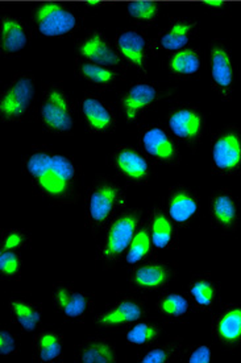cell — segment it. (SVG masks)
<instances>
[{
    "label": "cell",
    "mask_w": 241,
    "mask_h": 363,
    "mask_svg": "<svg viewBox=\"0 0 241 363\" xmlns=\"http://www.w3.org/2000/svg\"><path fill=\"white\" fill-rule=\"evenodd\" d=\"M192 28L193 27L189 23H184V21L175 23L170 30L161 38L163 48L166 50H172V52L184 49L189 43V35H190Z\"/></svg>",
    "instance_id": "36"
},
{
    "label": "cell",
    "mask_w": 241,
    "mask_h": 363,
    "mask_svg": "<svg viewBox=\"0 0 241 363\" xmlns=\"http://www.w3.org/2000/svg\"><path fill=\"white\" fill-rule=\"evenodd\" d=\"M32 245V233L23 228H8L0 231V250L23 252Z\"/></svg>",
    "instance_id": "34"
},
{
    "label": "cell",
    "mask_w": 241,
    "mask_h": 363,
    "mask_svg": "<svg viewBox=\"0 0 241 363\" xmlns=\"http://www.w3.org/2000/svg\"><path fill=\"white\" fill-rule=\"evenodd\" d=\"M79 53L86 58L87 61L98 65L114 67L120 64L119 55L107 44L106 40H103L99 35L87 38L81 45Z\"/></svg>",
    "instance_id": "29"
},
{
    "label": "cell",
    "mask_w": 241,
    "mask_h": 363,
    "mask_svg": "<svg viewBox=\"0 0 241 363\" xmlns=\"http://www.w3.org/2000/svg\"><path fill=\"white\" fill-rule=\"evenodd\" d=\"M145 220L151 230L155 255L180 249V229L161 205H153L146 211Z\"/></svg>",
    "instance_id": "15"
},
{
    "label": "cell",
    "mask_w": 241,
    "mask_h": 363,
    "mask_svg": "<svg viewBox=\"0 0 241 363\" xmlns=\"http://www.w3.org/2000/svg\"><path fill=\"white\" fill-rule=\"evenodd\" d=\"M87 4H88V6H91V7H97V6H99L100 3H99V0H94V1H88Z\"/></svg>",
    "instance_id": "41"
},
{
    "label": "cell",
    "mask_w": 241,
    "mask_h": 363,
    "mask_svg": "<svg viewBox=\"0 0 241 363\" xmlns=\"http://www.w3.org/2000/svg\"><path fill=\"white\" fill-rule=\"evenodd\" d=\"M239 177H240V188H241V172L239 173Z\"/></svg>",
    "instance_id": "42"
},
{
    "label": "cell",
    "mask_w": 241,
    "mask_h": 363,
    "mask_svg": "<svg viewBox=\"0 0 241 363\" xmlns=\"http://www.w3.org/2000/svg\"><path fill=\"white\" fill-rule=\"evenodd\" d=\"M20 346L19 335L8 326H3L0 329V354L3 357H12L19 353Z\"/></svg>",
    "instance_id": "38"
},
{
    "label": "cell",
    "mask_w": 241,
    "mask_h": 363,
    "mask_svg": "<svg viewBox=\"0 0 241 363\" xmlns=\"http://www.w3.org/2000/svg\"><path fill=\"white\" fill-rule=\"evenodd\" d=\"M186 295L194 311L202 313H213L221 306L222 284L211 274H198L187 283Z\"/></svg>",
    "instance_id": "16"
},
{
    "label": "cell",
    "mask_w": 241,
    "mask_h": 363,
    "mask_svg": "<svg viewBox=\"0 0 241 363\" xmlns=\"http://www.w3.org/2000/svg\"><path fill=\"white\" fill-rule=\"evenodd\" d=\"M79 73L83 78H86L87 81L98 86H108L115 82V72L111 67L98 65L90 61L81 65Z\"/></svg>",
    "instance_id": "35"
},
{
    "label": "cell",
    "mask_w": 241,
    "mask_h": 363,
    "mask_svg": "<svg viewBox=\"0 0 241 363\" xmlns=\"http://www.w3.org/2000/svg\"><path fill=\"white\" fill-rule=\"evenodd\" d=\"M81 111L87 127L93 133H107L115 127V116L105 101L95 96H85Z\"/></svg>",
    "instance_id": "24"
},
{
    "label": "cell",
    "mask_w": 241,
    "mask_h": 363,
    "mask_svg": "<svg viewBox=\"0 0 241 363\" xmlns=\"http://www.w3.org/2000/svg\"><path fill=\"white\" fill-rule=\"evenodd\" d=\"M65 335L53 326L39 328L33 333L32 355L35 362L57 363L64 361Z\"/></svg>",
    "instance_id": "20"
},
{
    "label": "cell",
    "mask_w": 241,
    "mask_h": 363,
    "mask_svg": "<svg viewBox=\"0 0 241 363\" xmlns=\"http://www.w3.org/2000/svg\"><path fill=\"white\" fill-rule=\"evenodd\" d=\"M158 98L160 91L152 84L137 82L129 87L120 101L122 111L127 122H136L140 115L157 104Z\"/></svg>",
    "instance_id": "22"
},
{
    "label": "cell",
    "mask_w": 241,
    "mask_h": 363,
    "mask_svg": "<svg viewBox=\"0 0 241 363\" xmlns=\"http://www.w3.org/2000/svg\"><path fill=\"white\" fill-rule=\"evenodd\" d=\"M155 311L165 324H184L194 313V308L186 292L163 291L157 297Z\"/></svg>",
    "instance_id": "21"
},
{
    "label": "cell",
    "mask_w": 241,
    "mask_h": 363,
    "mask_svg": "<svg viewBox=\"0 0 241 363\" xmlns=\"http://www.w3.org/2000/svg\"><path fill=\"white\" fill-rule=\"evenodd\" d=\"M211 172L230 177L241 172V133L233 128L215 136L211 145Z\"/></svg>",
    "instance_id": "10"
},
{
    "label": "cell",
    "mask_w": 241,
    "mask_h": 363,
    "mask_svg": "<svg viewBox=\"0 0 241 363\" xmlns=\"http://www.w3.org/2000/svg\"><path fill=\"white\" fill-rule=\"evenodd\" d=\"M120 53L132 65L143 67L145 64V38L135 30H126L117 38Z\"/></svg>",
    "instance_id": "30"
},
{
    "label": "cell",
    "mask_w": 241,
    "mask_h": 363,
    "mask_svg": "<svg viewBox=\"0 0 241 363\" xmlns=\"http://www.w3.org/2000/svg\"><path fill=\"white\" fill-rule=\"evenodd\" d=\"M161 206L180 230L193 228L202 213L199 193L184 184L170 186L165 193Z\"/></svg>",
    "instance_id": "8"
},
{
    "label": "cell",
    "mask_w": 241,
    "mask_h": 363,
    "mask_svg": "<svg viewBox=\"0 0 241 363\" xmlns=\"http://www.w3.org/2000/svg\"><path fill=\"white\" fill-rule=\"evenodd\" d=\"M79 363H114L119 361L116 345L105 335H87L77 346Z\"/></svg>",
    "instance_id": "23"
},
{
    "label": "cell",
    "mask_w": 241,
    "mask_h": 363,
    "mask_svg": "<svg viewBox=\"0 0 241 363\" xmlns=\"http://www.w3.org/2000/svg\"><path fill=\"white\" fill-rule=\"evenodd\" d=\"M152 257H157V255H155V249H153L151 230L148 226V222L144 218V220L140 223V226L136 230L132 242L127 250L123 264L126 267L131 268L137 263L144 262L146 259L152 258Z\"/></svg>",
    "instance_id": "28"
},
{
    "label": "cell",
    "mask_w": 241,
    "mask_h": 363,
    "mask_svg": "<svg viewBox=\"0 0 241 363\" xmlns=\"http://www.w3.org/2000/svg\"><path fill=\"white\" fill-rule=\"evenodd\" d=\"M149 313L144 295H120L103 306L93 317V324L105 332L126 330L128 326L143 320Z\"/></svg>",
    "instance_id": "4"
},
{
    "label": "cell",
    "mask_w": 241,
    "mask_h": 363,
    "mask_svg": "<svg viewBox=\"0 0 241 363\" xmlns=\"http://www.w3.org/2000/svg\"><path fill=\"white\" fill-rule=\"evenodd\" d=\"M163 335H164L163 325L146 317L128 326L124 330L127 345L132 347H143V349H146L158 342L163 338Z\"/></svg>",
    "instance_id": "26"
},
{
    "label": "cell",
    "mask_w": 241,
    "mask_h": 363,
    "mask_svg": "<svg viewBox=\"0 0 241 363\" xmlns=\"http://www.w3.org/2000/svg\"><path fill=\"white\" fill-rule=\"evenodd\" d=\"M24 272V259L19 251L0 250V277L6 281H20Z\"/></svg>",
    "instance_id": "33"
},
{
    "label": "cell",
    "mask_w": 241,
    "mask_h": 363,
    "mask_svg": "<svg viewBox=\"0 0 241 363\" xmlns=\"http://www.w3.org/2000/svg\"><path fill=\"white\" fill-rule=\"evenodd\" d=\"M52 304L66 323L81 324L93 315L95 295L69 281H57L52 287Z\"/></svg>",
    "instance_id": "6"
},
{
    "label": "cell",
    "mask_w": 241,
    "mask_h": 363,
    "mask_svg": "<svg viewBox=\"0 0 241 363\" xmlns=\"http://www.w3.org/2000/svg\"><path fill=\"white\" fill-rule=\"evenodd\" d=\"M27 33L19 21L4 19L1 23V48L7 53H16L27 45Z\"/></svg>",
    "instance_id": "31"
},
{
    "label": "cell",
    "mask_w": 241,
    "mask_h": 363,
    "mask_svg": "<svg viewBox=\"0 0 241 363\" xmlns=\"http://www.w3.org/2000/svg\"><path fill=\"white\" fill-rule=\"evenodd\" d=\"M211 78L219 93L223 96H230L235 81V70L230 53L222 47H215L211 52Z\"/></svg>",
    "instance_id": "25"
},
{
    "label": "cell",
    "mask_w": 241,
    "mask_h": 363,
    "mask_svg": "<svg viewBox=\"0 0 241 363\" xmlns=\"http://www.w3.org/2000/svg\"><path fill=\"white\" fill-rule=\"evenodd\" d=\"M146 211L141 208H128L119 213L99 235L97 247V264L110 271L123 264L136 230L144 220Z\"/></svg>",
    "instance_id": "3"
},
{
    "label": "cell",
    "mask_w": 241,
    "mask_h": 363,
    "mask_svg": "<svg viewBox=\"0 0 241 363\" xmlns=\"http://www.w3.org/2000/svg\"><path fill=\"white\" fill-rule=\"evenodd\" d=\"M40 33L49 38L64 36L77 27V18L57 3H45L36 12Z\"/></svg>",
    "instance_id": "19"
},
{
    "label": "cell",
    "mask_w": 241,
    "mask_h": 363,
    "mask_svg": "<svg viewBox=\"0 0 241 363\" xmlns=\"http://www.w3.org/2000/svg\"><path fill=\"white\" fill-rule=\"evenodd\" d=\"M23 174L36 197L50 205L77 203L85 172L77 160L50 147H33L23 162Z\"/></svg>",
    "instance_id": "1"
},
{
    "label": "cell",
    "mask_w": 241,
    "mask_h": 363,
    "mask_svg": "<svg viewBox=\"0 0 241 363\" xmlns=\"http://www.w3.org/2000/svg\"><path fill=\"white\" fill-rule=\"evenodd\" d=\"M11 321L25 335L35 333L41 328L44 306L28 294H15L7 300Z\"/></svg>",
    "instance_id": "17"
},
{
    "label": "cell",
    "mask_w": 241,
    "mask_h": 363,
    "mask_svg": "<svg viewBox=\"0 0 241 363\" xmlns=\"http://www.w3.org/2000/svg\"><path fill=\"white\" fill-rule=\"evenodd\" d=\"M208 217L223 235L235 234L241 223V199L230 188H219L208 197Z\"/></svg>",
    "instance_id": "9"
},
{
    "label": "cell",
    "mask_w": 241,
    "mask_h": 363,
    "mask_svg": "<svg viewBox=\"0 0 241 363\" xmlns=\"http://www.w3.org/2000/svg\"><path fill=\"white\" fill-rule=\"evenodd\" d=\"M177 277V266L157 257L146 259L129 268L128 286L139 295L160 294L173 284Z\"/></svg>",
    "instance_id": "5"
},
{
    "label": "cell",
    "mask_w": 241,
    "mask_h": 363,
    "mask_svg": "<svg viewBox=\"0 0 241 363\" xmlns=\"http://www.w3.org/2000/svg\"><path fill=\"white\" fill-rule=\"evenodd\" d=\"M40 119L42 125L54 134H68L73 130L71 105L61 87H52L45 93L40 106Z\"/></svg>",
    "instance_id": "11"
},
{
    "label": "cell",
    "mask_w": 241,
    "mask_h": 363,
    "mask_svg": "<svg viewBox=\"0 0 241 363\" xmlns=\"http://www.w3.org/2000/svg\"><path fill=\"white\" fill-rule=\"evenodd\" d=\"M167 127L174 138L187 144L196 143L203 134L204 118L194 107L182 106L173 110L167 118Z\"/></svg>",
    "instance_id": "18"
},
{
    "label": "cell",
    "mask_w": 241,
    "mask_h": 363,
    "mask_svg": "<svg viewBox=\"0 0 241 363\" xmlns=\"http://www.w3.org/2000/svg\"><path fill=\"white\" fill-rule=\"evenodd\" d=\"M127 201L124 184L106 173H98L85 189L82 203L85 228L94 238H99L107 225L126 209Z\"/></svg>",
    "instance_id": "2"
},
{
    "label": "cell",
    "mask_w": 241,
    "mask_h": 363,
    "mask_svg": "<svg viewBox=\"0 0 241 363\" xmlns=\"http://www.w3.org/2000/svg\"><path fill=\"white\" fill-rule=\"evenodd\" d=\"M141 151L145 156L155 164L166 167H177L181 163V153L172 135L160 125L145 128L140 136Z\"/></svg>",
    "instance_id": "13"
},
{
    "label": "cell",
    "mask_w": 241,
    "mask_h": 363,
    "mask_svg": "<svg viewBox=\"0 0 241 363\" xmlns=\"http://www.w3.org/2000/svg\"><path fill=\"white\" fill-rule=\"evenodd\" d=\"M108 165L115 173L116 179L134 186L148 185L155 174L152 163L144 152L128 145L115 148L108 157Z\"/></svg>",
    "instance_id": "7"
},
{
    "label": "cell",
    "mask_w": 241,
    "mask_h": 363,
    "mask_svg": "<svg viewBox=\"0 0 241 363\" xmlns=\"http://www.w3.org/2000/svg\"><path fill=\"white\" fill-rule=\"evenodd\" d=\"M169 69L177 76H194L201 69V58L193 49H181L170 58Z\"/></svg>",
    "instance_id": "32"
},
{
    "label": "cell",
    "mask_w": 241,
    "mask_h": 363,
    "mask_svg": "<svg viewBox=\"0 0 241 363\" xmlns=\"http://www.w3.org/2000/svg\"><path fill=\"white\" fill-rule=\"evenodd\" d=\"M36 87L28 76H20L0 96V114L4 121H19L28 114Z\"/></svg>",
    "instance_id": "14"
},
{
    "label": "cell",
    "mask_w": 241,
    "mask_h": 363,
    "mask_svg": "<svg viewBox=\"0 0 241 363\" xmlns=\"http://www.w3.org/2000/svg\"><path fill=\"white\" fill-rule=\"evenodd\" d=\"M182 338H169L166 341H158L155 345L146 347L143 353L137 357L141 363H170L182 359L184 350Z\"/></svg>",
    "instance_id": "27"
},
{
    "label": "cell",
    "mask_w": 241,
    "mask_h": 363,
    "mask_svg": "<svg viewBox=\"0 0 241 363\" xmlns=\"http://www.w3.org/2000/svg\"><path fill=\"white\" fill-rule=\"evenodd\" d=\"M211 333L225 350L241 349V301L218 306L213 312Z\"/></svg>",
    "instance_id": "12"
},
{
    "label": "cell",
    "mask_w": 241,
    "mask_h": 363,
    "mask_svg": "<svg viewBox=\"0 0 241 363\" xmlns=\"http://www.w3.org/2000/svg\"><path fill=\"white\" fill-rule=\"evenodd\" d=\"M182 359L189 363H210L213 362V352L210 345L195 344L186 346Z\"/></svg>",
    "instance_id": "37"
},
{
    "label": "cell",
    "mask_w": 241,
    "mask_h": 363,
    "mask_svg": "<svg viewBox=\"0 0 241 363\" xmlns=\"http://www.w3.org/2000/svg\"><path fill=\"white\" fill-rule=\"evenodd\" d=\"M206 6L210 9H221L224 6V1L223 0H207Z\"/></svg>",
    "instance_id": "40"
},
{
    "label": "cell",
    "mask_w": 241,
    "mask_h": 363,
    "mask_svg": "<svg viewBox=\"0 0 241 363\" xmlns=\"http://www.w3.org/2000/svg\"><path fill=\"white\" fill-rule=\"evenodd\" d=\"M128 12L132 18L137 20H153L157 16L158 7L152 1H132L128 6Z\"/></svg>",
    "instance_id": "39"
}]
</instances>
